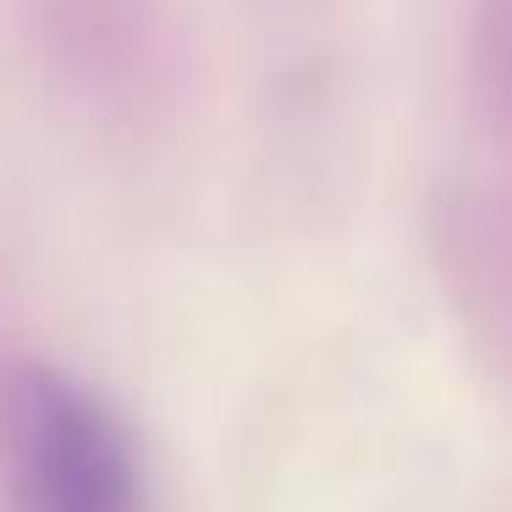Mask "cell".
Returning a JSON list of instances; mask_svg holds the SVG:
<instances>
[{
    "instance_id": "1",
    "label": "cell",
    "mask_w": 512,
    "mask_h": 512,
    "mask_svg": "<svg viewBox=\"0 0 512 512\" xmlns=\"http://www.w3.org/2000/svg\"><path fill=\"white\" fill-rule=\"evenodd\" d=\"M12 512H144L122 419L61 369H23L6 391Z\"/></svg>"
}]
</instances>
